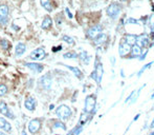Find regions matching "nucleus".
Instances as JSON below:
<instances>
[{"mask_svg":"<svg viewBox=\"0 0 154 135\" xmlns=\"http://www.w3.org/2000/svg\"><path fill=\"white\" fill-rule=\"evenodd\" d=\"M56 115L60 120H68L72 115V109L66 105H60L56 109Z\"/></svg>","mask_w":154,"mask_h":135,"instance_id":"obj_1","label":"nucleus"},{"mask_svg":"<svg viewBox=\"0 0 154 135\" xmlns=\"http://www.w3.org/2000/svg\"><path fill=\"white\" fill-rule=\"evenodd\" d=\"M95 105H97V96L95 94H90L85 98V107L84 112L88 114H93L95 112Z\"/></svg>","mask_w":154,"mask_h":135,"instance_id":"obj_2","label":"nucleus"},{"mask_svg":"<svg viewBox=\"0 0 154 135\" xmlns=\"http://www.w3.org/2000/svg\"><path fill=\"white\" fill-rule=\"evenodd\" d=\"M51 84H53V75H51V72L46 73L43 76H41L38 80V86L39 88L43 89L45 91H48L51 90Z\"/></svg>","mask_w":154,"mask_h":135,"instance_id":"obj_3","label":"nucleus"},{"mask_svg":"<svg viewBox=\"0 0 154 135\" xmlns=\"http://www.w3.org/2000/svg\"><path fill=\"white\" fill-rule=\"evenodd\" d=\"M46 57H47V53H46L45 48L44 47L37 48V49H35L34 51H32V53L30 54V59L35 61V62L43 60V59H45Z\"/></svg>","mask_w":154,"mask_h":135,"instance_id":"obj_4","label":"nucleus"},{"mask_svg":"<svg viewBox=\"0 0 154 135\" xmlns=\"http://www.w3.org/2000/svg\"><path fill=\"white\" fill-rule=\"evenodd\" d=\"M42 118H34L28 123V126H27V129H28V132L32 133L33 135L37 134L38 132L40 131L42 127Z\"/></svg>","mask_w":154,"mask_h":135,"instance_id":"obj_5","label":"nucleus"},{"mask_svg":"<svg viewBox=\"0 0 154 135\" xmlns=\"http://www.w3.org/2000/svg\"><path fill=\"white\" fill-rule=\"evenodd\" d=\"M121 11H122V7L119 3H111L108 7H107V14L110 18L112 19H116L120 15Z\"/></svg>","mask_w":154,"mask_h":135,"instance_id":"obj_6","label":"nucleus"},{"mask_svg":"<svg viewBox=\"0 0 154 135\" xmlns=\"http://www.w3.org/2000/svg\"><path fill=\"white\" fill-rule=\"evenodd\" d=\"M24 67H26L27 69H30L34 74H40L43 72L44 70V65L40 62H24Z\"/></svg>","mask_w":154,"mask_h":135,"instance_id":"obj_7","label":"nucleus"},{"mask_svg":"<svg viewBox=\"0 0 154 135\" xmlns=\"http://www.w3.org/2000/svg\"><path fill=\"white\" fill-rule=\"evenodd\" d=\"M0 113H1V115L7 117V118H9V119H15L14 113L12 112V110L9 108L7 103L3 101V100H0Z\"/></svg>","mask_w":154,"mask_h":135,"instance_id":"obj_8","label":"nucleus"},{"mask_svg":"<svg viewBox=\"0 0 154 135\" xmlns=\"http://www.w3.org/2000/svg\"><path fill=\"white\" fill-rule=\"evenodd\" d=\"M94 74H95V81L98 84H101L102 78H103V74H104V70H103V65L101 62H99L98 58L95 59V65H94V70H93Z\"/></svg>","mask_w":154,"mask_h":135,"instance_id":"obj_9","label":"nucleus"},{"mask_svg":"<svg viewBox=\"0 0 154 135\" xmlns=\"http://www.w3.org/2000/svg\"><path fill=\"white\" fill-rule=\"evenodd\" d=\"M36 107H37V99L33 96H28V97L25 98L24 100V108H25L27 111L30 112H34L36 110Z\"/></svg>","mask_w":154,"mask_h":135,"instance_id":"obj_10","label":"nucleus"},{"mask_svg":"<svg viewBox=\"0 0 154 135\" xmlns=\"http://www.w3.org/2000/svg\"><path fill=\"white\" fill-rule=\"evenodd\" d=\"M135 44L137 47H140V49L147 48L148 44H149V37H148L147 34H142V35L140 36H136Z\"/></svg>","mask_w":154,"mask_h":135,"instance_id":"obj_11","label":"nucleus"},{"mask_svg":"<svg viewBox=\"0 0 154 135\" xmlns=\"http://www.w3.org/2000/svg\"><path fill=\"white\" fill-rule=\"evenodd\" d=\"M130 52H131V45H129L125 40H123L120 43V45H119V54H120V56L123 58L126 55H128Z\"/></svg>","mask_w":154,"mask_h":135,"instance_id":"obj_12","label":"nucleus"},{"mask_svg":"<svg viewBox=\"0 0 154 135\" xmlns=\"http://www.w3.org/2000/svg\"><path fill=\"white\" fill-rule=\"evenodd\" d=\"M103 28H102L101 24H95V26H91L87 30V36L91 39H93L94 37H97L100 33H102Z\"/></svg>","mask_w":154,"mask_h":135,"instance_id":"obj_13","label":"nucleus"},{"mask_svg":"<svg viewBox=\"0 0 154 135\" xmlns=\"http://www.w3.org/2000/svg\"><path fill=\"white\" fill-rule=\"evenodd\" d=\"M51 28H53V19L49 15H46L41 22V29L44 31H49Z\"/></svg>","mask_w":154,"mask_h":135,"instance_id":"obj_14","label":"nucleus"},{"mask_svg":"<svg viewBox=\"0 0 154 135\" xmlns=\"http://www.w3.org/2000/svg\"><path fill=\"white\" fill-rule=\"evenodd\" d=\"M26 52V44L23 42H18L15 48V56L16 57H21L23 54Z\"/></svg>","mask_w":154,"mask_h":135,"instance_id":"obj_15","label":"nucleus"},{"mask_svg":"<svg viewBox=\"0 0 154 135\" xmlns=\"http://www.w3.org/2000/svg\"><path fill=\"white\" fill-rule=\"evenodd\" d=\"M0 129L7 133L12 132V125L7 121L4 117H0Z\"/></svg>","mask_w":154,"mask_h":135,"instance_id":"obj_16","label":"nucleus"},{"mask_svg":"<svg viewBox=\"0 0 154 135\" xmlns=\"http://www.w3.org/2000/svg\"><path fill=\"white\" fill-rule=\"evenodd\" d=\"M59 65H64L65 68H67L68 70H70L72 73L74 74V76L77 77V78H79V79H83V77H84V75H83L82 71L79 69V68L77 67H72V65H63V63H59Z\"/></svg>","mask_w":154,"mask_h":135,"instance_id":"obj_17","label":"nucleus"},{"mask_svg":"<svg viewBox=\"0 0 154 135\" xmlns=\"http://www.w3.org/2000/svg\"><path fill=\"white\" fill-rule=\"evenodd\" d=\"M49 121H51V123H53L51 125V129H62V130L66 131L65 123L62 120H60V119H51Z\"/></svg>","mask_w":154,"mask_h":135,"instance_id":"obj_18","label":"nucleus"},{"mask_svg":"<svg viewBox=\"0 0 154 135\" xmlns=\"http://www.w3.org/2000/svg\"><path fill=\"white\" fill-rule=\"evenodd\" d=\"M40 3H41L42 7L45 10L46 12L51 13L54 11V4L51 0H40Z\"/></svg>","mask_w":154,"mask_h":135,"instance_id":"obj_19","label":"nucleus"},{"mask_svg":"<svg viewBox=\"0 0 154 135\" xmlns=\"http://www.w3.org/2000/svg\"><path fill=\"white\" fill-rule=\"evenodd\" d=\"M78 58H80L81 61H82L84 65H89L91 57L88 55V53L86 51H81V53L78 54Z\"/></svg>","mask_w":154,"mask_h":135,"instance_id":"obj_20","label":"nucleus"},{"mask_svg":"<svg viewBox=\"0 0 154 135\" xmlns=\"http://www.w3.org/2000/svg\"><path fill=\"white\" fill-rule=\"evenodd\" d=\"M106 40H107V35L104 34V33H100L97 37L93 38V43L95 44V45H101Z\"/></svg>","mask_w":154,"mask_h":135,"instance_id":"obj_21","label":"nucleus"},{"mask_svg":"<svg viewBox=\"0 0 154 135\" xmlns=\"http://www.w3.org/2000/svg\"><path fill=\"white\" fill-rule=\"evenodd\" d=\"M131 55L129 58H134V57H140V53H142V49L140 47H137L136 44H133L131 47Z\"/></svg>","mask_w":154,"mask_h":135,"instance_id":"obj_22","label":"nucleus"},{"mask_svg":"<svg viewBox=\"0 0 154 135\" xmlns=\"http://www.w3.org/2000/svg\"><path fill=\"white\" fill-rule=\"evenodd\" d=\"M9 14V7L7 4H0V18H7Z\"/></svg>","mask_w":154,"mask_h":135,"instance_id":"obj_23","label":"nucleus"},{"mask_svg":"<svg viewBox=\"0 0 154 135\" xmlns=\"http://www.w3.org/2000/svg\"><path fill=\"white\" fill-rule=\"evenodd\" d=\"M0 48L4 51H9L12 49V43L7 39L2 38V39H0Z\"/></svg>","mask_w":154,"mask_h":135,"instance_id":"obj_24","label":"nucleus"},{"mask_svg":"<svg viewBox=\"0 0 154 135\" xmlns=\"http://www.w3.org/2000/svg\"><path fill=\"white\" fill-rule=\"evenodd\" d=\"M124 40L129 44V45H131V47H132L133 44H135L136 36L133 35V34H127V35L125 36V39Z\"/></svg>","mask_w":154,"mask_h":135,"instance_id":"obj_25","label":"nucleus"},{"mask_svg":"<svg viewBox=\"0 0 154 135\" xmlns=\"http://www.w3.org/2000/svg\"><path fill=\"white\" fill-rule=\"evenodd\" d=\"M90 114H88V113H85V112H84V113H83L82 115H81V117H80V121H79V126H84V125H85L86 123H87L88 120H89L90 119Z\"/></svg>","mask_w":154,"mask_h":135,"instance_id":"obj_26","label":"nucleus"},{"mask_svg":"<svg viewBox=\"0 0 154 135\" xmlns=\"http://www.w3.org/2000/svg\"><path fill=\"white\" fill-rule=\"evenodd\" d=\"M63 58L65 59H77L78 58V54L74 51H69L66 52V53L63 54Z\"/></svg>","mask_w":154,"mask_h":135,"instance_id":"obj_27","label":"nucleus"},{"mask_svg":"<svg viewBox=\"0 0 154 135\" xmlns=\"http://www.w3.org/2000/svg\"><path fill=\"white\" fill-rule=\"evenodd\" d=\"M7 93H9V88H7V84H0V97H3Z\"/></svg>","mask_w":154,"mask_h":135,"instance_id":"obj_28","label":"nucleus"},{"mask_svg":"<svg viewBox=\"0 0 154 135\" xmlns=\"http://www.w3.org/2000/svg\"><path fill=\"white\" fill-rule=\"evenodd\" d=\"M61 39H62L64 42H66L67 44H69V45H74V38L70 37V36H68V35H63Z\"/></svg>","mask_w":154,"mask_h":135,"instance_id":"obj_29","label":"nucleus"},{"mask_svg":"<svg viewBox=\"0 0 154 135\" xmlns=\"http://www.w3.org/2000/svg\"><path fill=\"white\" fill-rule=\"evenodd\" d=\"M153 63H154V61H151V62H149V63H147V65H144V67L142 68V69H140V72L137 73V77H140V76H142V74H143V73L145 72V71L147 70V69H150V68H151V65H153Z\"/></svg>","mask_w":154,"mask_h":135,"instance_id":"obj_30","label":"nucleus"},{"mask_svg":"<svg viewBox=\"0 0 154 135\" xmlns=\"http://www.w3.org/2000/svg\"><path fill=\"white\" fill-rule=\"evenodd\" d=\"M82 131H83V127H82V126H79V125H78V126H77L76 128L72 129V135H79L81 132H82Z\"/></svg>","mask_w":154,"mask_h":135,"instance_id":"obj_31","label":"nucleus"},{"mask_svg":"<svg viewBox=\"0 0 154 135\" xmlns=\"http://www.w3.org/2000/svg\"><path fill=\"white\" fill-rule=\"evenodd\" d=\"M9 22V18L7 17V18H0V26L1 28H3V26H7Z\"/></svg>","mask_w":154,"mask_h":135,"instance_id":"obj_32","label":"nucleus"},{"mask_svg":"<svg viewBox=\"0 0 154 135\" xmlns=\"http://www.w3.org/2000/svg\"><path fill=\"white\" fill-rule=\"evenodd\" d=\"M55 20H56V23H57V26H60L61 24H62V22H63V19H62V16H61V14H57Z\"/></svg>","mask_w":154,"mask_h":135,"instance_id":"obj_33","label":"nucleus"},{"mask_svg":"<svg viewBox=\"0 0 154 135\" xmlns=\"http://www.w3.org/2000/svg\"><path fill=\"white\" fill-rule=\"evenodd\" d=\"M126 23L127 24H140V21L134 18H128L126 21Z\"/></svg>","mask_w":154,"mask_h":135,"instance_id":"obj_34","label":"nucleus"},{"mask_svg":"<svg viewBox=\"0 0 154 135\" xmlns=\"http://www.w3.org/2000/svg\"><path fill=\"white\" fill-rule=\"evenodd\" d=\"M62 49H63V47L60 44V45H57V47H54L53 49H51V51H53L54 53H57V52H60Z\"/></svg>","mask_w":154,"mask_h":135,"instance_id":"obj_35","label":"nucleus"},{"mask_svg":"<svg viewBox=\"0 0 154 135\" xmlns=\"http://www.w3.org/2000/svg\"><path fill=\"white\" fill-rule=\"evenodd\" d=\"M65 13H66L67 14V16H68V18L69 19H72V12H70V11H69V9L68 7H65Z\"/></svg>","mask_w":154,"mask_h":135,"instance_id":"obj_36","label":"nucleus"},{"mask_svg":"<svg viewBox=\"0 0 154 135\" xmlns=\"http://www.w3.org/2000/svg\"><path fill=\"white\" fill-rule=\"evenodd\" d=\"M135 92H136V91H132V92H131V94H130V95H129L128 97H127L126 99H125V103H128V101H129V100H130L132 97H133V95H134V94H135Z\"/></svg>","mask_w":154,"mask_h":135,"instance_id":"obj_37","label":"nucleus"},{"mask_svg":"<svg viewBox=\"0 0 154 135\" xmlns=\"http://www.w3.org/2000/svg\"><path fill=\"white\" fill-rule=\"evenodd\" d=\"M150 23H151L152 28L154 29V15H152L151 18H150Z\"/></svg>","mask_w":154,"mask_h":135,"instance_id":"obj_38","label":"nucleus"},{"mask_svg":"<svg viewBox=\"0 0 154 135\" xmlns=\"http://www.w3.org/2000/svg\"><path fill=\"white\" fill-rule=\"evenodd\" d=\"M140 113H138V114H136V115H135V117H134V118H133V121H136V120H137V119L140 118Z\"/></svg>","mask_w":154,"mask_h":135,"instance_id":"obj_39","label":"nucleus"},{"mask_svg":"<svg viewBox=\"0 0 154 135\" xmlns=\"http://www.w3.org/2000/svg\"><path fill=\"white\" fill-rule=\"evenodd\" d=\"M12 28L15 29V30H17V31L19 30V26H15V24H12Z\"/></svg>","mask_w":154,"mask_h":135,"instance_id":"obj_40","label":"nucleus"},{"mask_svg":"<svg viewBox=\"0 0 154 135\" xmlns=\"http://www.w3.org/2000/svg\"><path fill=\"white\" fill-rule=\"evenodd\" d=\"M150 128H151V129H153V128H154V118H153V120H152L151 125H150Z\"/></svg>","mask_w":154,"mask_h":135,"instance_id":"obj_41","label":"nucleus"},{"mask_svg":"<svg viewBox=\"0 0 154 135\" xmlns=\"http://www.w3.org/2000/svg\"><path fill=\"white\" fill-rule=\"evenodd\" d=\"M21 135H27V133H26L25 130H22V132H21Z\"/></svg>","mask_w":154,"mask_h":135,"instance_id":"obj_42","label":"nucleus"},{"mask_svg":"<svg viewBox=\"0 0 154 135\" xmlns=\"http://www.w3.org/2000/svg\"><path fill=\"white\" fill-rule=\"evenodd\" d=\"M121 76H122V77H125V74H124V70H123V69H122V70H121Z\"/></svg>","mask_w":154,"mask_h":135,"instance_id":"obj_43","label":"nucleus"},{"mask_svg":"<svg viewBox=\"0 0 154 135\" xmlns=\"http://www.w3.org/2000/svg\"><path fill=\"white\" fill-rule=\"evenodd\" d=\"M54 109H55V105H51V106H49V110H51H51H54Z\"/></svg>","mask_w":154,"mask_h":135,"instance_id":"obj_44","label":"nucleus"},{"mask_svg":"<svg viewBox=\"0 0 154 135\" xmlns=\"http://www.w3.org/2000/svg\"><path fill=\"white\" fill-rule=\"evenodd\" d=\"M111 62H112V63H115V58H113V57H111Z\"/></svg>","mask_w":154,"mask_h":135,"instance_id":"obj_45","label":"nucleus"},{"mask_svg":"<svg viewBox=\"0 0 154 135\" xmlns=\"http://www.w3.org/2000/svg\"><path fill=\"white\" fill-rule=\"evenodd\" d=\"M0 135H7V133H4V132H1V131H0Z\"/></svg>","mask_w":154,"mask_h":135,"instance_id":"obj_46","label":"nucleus"},{"mask_svg":"<svg viewBox=\"0 0 154 135\" xmlns=\"http://www.w3.org/2000/svg\"><path fill=\"white\" fill-rule=\"evenodd\" d=\"M153 98H154V90H153V94L151 95V99H153Z\"/></svg>","mask_w":154,"mask_h":135,"instance_id":"obj_47","label":"nucleus"},{"mask_svg":"<svg viewBox=\"0 0 154 135\" xmlns=\"http://www.w3.org/2000/svg\"><path fill=\"white\" fill-rule=\"evenodd\" d=\"M66 135H72V131H70V132H69V133H67V134Z\"/></svg>","mask_w":154,"mask_h":135,"instance_id":"obj_48","label":"nucleus"},{"mask_svg":"<svg viewBox=\"0 0 154 135\" xmlns=\"http://www.w3.org/2000/svg\"><path fill=\"white\" fill-rule=\"evenodd\" d=\"M150 135H154V131H153V132H151V134H150Z\"/></svg>","mask_w":154,"mask_h":135,"instance_id":"obj_49","label":"nucleus"},{"mask_svg":"<svg viewBox=\"0 0 154 135\" xmlns=\"http://www.w3.org/2000/svg\"><path fill=\"white\" fill-rule=\"evenodd\" d=\"M152 10H153V11H154V5H153V9H152Z\"/></svg>","mask_w":154,"mask_h":135,"instance_id":"obj_50","label":"nucleus"},{"mask_svg":"<svg viewBox=\"0 0 154 135\" xmlns=\"http://www.w3.org/2000/svg\"><path fill=\"white\" fill-rule=\"evenodd\" d=\"M55 135H60V134H55Z\"/></svg>","mask_w":154,"mask_h":135,"instance_id":"obj_51","label":"nucleus"},{"mask_svg":"<svg viewBox=\"0 0 154 135\" xmlns=\"http://www.w3.org/2000/svg\"><path fill=\"white\" fill-rule=\"evenodd\" d=\"M109 135H111V134H109Z\"/></svg>","mask_w":154,"mask_h":135,"instance_id":"obj_52","label":"nucleus"}]
</instances>
